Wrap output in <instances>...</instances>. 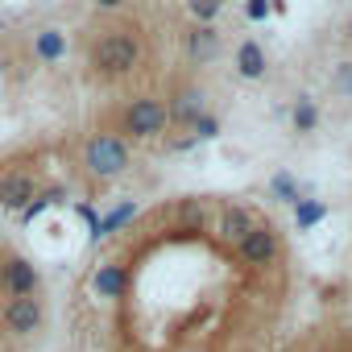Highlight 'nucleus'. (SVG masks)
<instances>
[{
  "mask_svg": "<svg viewBox=\"0 0 352 352\" xmlns=\"http://www.w3.org/2000/svg\"><path fill=\"white\" fill-rule=\"evenodd\" d=\"M137 63H141V42H137V34H129V30L104 34V38L91 42V50H87V67H91L96 75H104V79L129 75Z\"/></svg>",
  "mask_w": 352,
  "mask_h": 352,
  "instance_id": "f257e3e1",
  "label": "nucleus"
},
{
  "mask_svg": "<svg viewBox=\"0 0 352 352\" xmlns=\"http://www.w3.org/2000/svg\"><path fill=\"white\" fill-rule=\"evenodd\" d=\"M83 166H87L91 179H120V174L133 166L129 141L116 137V133H96V137L83 145Z\"/></svg>",
  "mask_w": 352,
  "mask_h": 352,
  "instance_id": "f03ea898",
  "label": "nucleus"
},
{
  "mask_svg": "<svg viewBox=\"0 0 352 352\" xmlns=\"http://www.w3.org/2000/svg\"><path fill=\"white\" fill-rule=\"evenodd\" d=\"M166 129H170V108L162 100H133L120 112V133H129V137L149 141V137H162Z\"/></svg>",
  "mask_w": 352,
  "mask_h": 352,
  "instance_id": "7ed1b4c3",
  "label": "nucleus"
},
{
  "mask_svg": "<svg viewBox=\"0 0 352 352\" xmlns=\"http://www.w3.org/2000/svg\"><path fill=\"white\" fill-rule=\"evenodd\" d=\"M236 253H241V261H245V265L265 270V265H274V261H278L282 241H278V232H274L270 224H253V232L236 245Z\"/></svg>",
  "mask_w": 352,
  "mask_h": 352,
  "instance_id": "20e7f679",
  "label": "nucleus"
},
{
  "mask_svg": "<svg viewBox=\"0 0 352 352\" xmlns=\"http://www.w3.org/2000/svg\"><path fill=\"white\" fill-rule=\"evenodd\" d=\"M42 323H46V302L38 294H17L5 307V327L13 336H34V331H42Z\"/></svg>",
  "mask_w": 352,
  "mask_h": 352,
  "instance_id": "39448f33",
  "label": "nucleus"
},
{
  "mask_svg": "<svg viewBox=\"0 0 352 352\" xmlns=\"http://www.w3.org/2000/svg\"><path fill=\"white\" fill-rule=\"evenodd\" d=\"M38 199V179L30 170H5L0 174V208L5 212H25Z\"/></svg>",
  "mask_w": 352,
  "mask_h": 352,
  "instance_id": "423d86ee",
  "label": "nucleus"
},
{
  "mask_svg": "<svg viewBox=\"0 0 352 352\" xmlns=\"http://www.w3.org/2000/svg\"><path fill=\"white\" fill-rule=\"evenodd\" d=\"M38 265L34 261H25V257H9L5 265H0V290L5 294H38Z\"/></svg>",
  "mask_w": 352,
  "mask_h": 352,
  "instance_id": "0eeeda50",
  "label": "nucleus"
},
{
  "mask_svg": "<svg viewBox=\"0 0 352 352\" xmlns=\"http://www.w3.org/2000/svg\"><path fill=\"white\" fill-rule=\"evenodd\" d=\"M166 108H170V124H187V129H191V120H199V116L208 112V96H204L199 87H183Z\"/></svg>",
  "mask_w": 352,
  "mask_h": 352,
  "instance_id": "6e6552de",
  "label": "nucleus"
},
{
  "mask_svg": "<svg viewBox=\"0 0 352 352\" xmlns=\"http://www.w3.org/2000/svg\"><path fill=\"white\" fill-rule=\"evenodd\" d=\"M124 286H129V274H124L120 261H104V265H96V274H91V290H96L100 298H120Z\"/></svg>",
  "mask_w": 352,
  "mask_h": 352,
  "instance_id": "1a4fd4ad",
  "label": "nucleus"
},
{
  "mask_svg": "<svg viewBox=\"0 0 352 352\" xmlns=\"http://www.w3.org/2000/svg\"><path fill=\"white\" fill-rule=\"evenodd\" d=\"M253 224H257V220H253L245 208H224V212H220V236H224L228 245H241V241L253 232Z\"/></svg>",
  "mask_w": 352,
  "mask_h": 352,
  "instance_id": "9d476101",
  "label": "nucleus"
},
{
  "mask_svg": "<svg viewBox=\"0 0 352 352\" xmlns=\"http://www.w3.org/2000/svg\"><path fill=\"white\" fill-rule=\"evenodd\" d=\"M34 54L42 63H63L67 58V34L63 30H38L34 34Z\"/></svg>",
  "mask_w": 352,
  "mask_h": 352,
  "instance_id": "9b49d317",
  "label": "nucleus"
},
{
  "mask_svg": "<svg viewBox=\"0 0 352 352\" xmlns=\"http://www.w3.org/2000/svg\"><path fill=\"white\" fill-rule=\"evenodd\" d=\"M216 50H220V34H216L212 25H195V30L187 34V54H191L195 63L216 58Z\"/></svg>",
  "mask_w": 352,
  "mask_h": 352,
  "instance_id": "f8f14e48",
  "label": "nucleus"
},
{
  "mask_svg": "<svg viewBox=\"0 0 352 352\" xmlns=\"http://www.w3.org/2000/svg\"><path fill=\"white\" fill-rule=\"evenodd\" d=\"M236 71H241V79H265V50L257 42H241L236 46Z\"/></svg>",
  "mask_w": 352,
  "mask_h": 352,
  "instance_id": "ddd939ff",
  "label": "nucleus"
},
{
  "mask_svg": "<svg viewBox=\"0 0 352 352\" xmlns=\"http://www.w3.org/2000/svg\"><path fill=\"white\" fill-rule=\"evenodd\" d=\"M133 220H137V204H133V199H124L120 208H112L108 216H100V224L91 228V236H96V241H104V236L120 232V228H124V224H133Z\"/></svg>",
  "mask_w": 352,
  "mask_h": 352,
  "instance_id": "4468645a",
  "label": "nucleus"
},
{
  "mask_svg": "<svg viewBox=\"0 0 352 352\" xmlns=\"http://www.w3.org/2000/svg\"><path fill=\"white\" fill-rule=\"evenodd\" d=\"M290 124H294V133H315L319 129V104L311 96H298L290 108Z\"/></svg>",
  "mask_w": 352,
  "mask_h": 352,
  "instance_id": "2eb2a0df",
  "label": "nucleus"
},
{
  "mask_svg": "<svg viewBox=\"0 0 352 352\" xmlns=\"http://www.w3.org/2000/svg\"><path fill=\"white\" fill-rule=\"evenodd\" d=\"M270 195L278 199V204H298L302 199V187H298V179H294V174H286V170H278L274 174V179H270Z\"/></svg>",
  "mask_w": 352,
  "mask_h": 352,
  "instance_id": "dca6fc26",
  "label": "nucleus"
},
{
  "mask_svg": "<svg viewBox=\"0 0 352 352\" xmlns=\"http://www.w3.org/2000/svg\"><path fill=\"white\" fill-rule=\"evenodd\" d=\"M323 216H327V204H323V199H298V204H294V224H298V232L315 228Z\"/></svg>",
  "mask_w": 352,
  "mask_h": 352,
  "instance_id": "f3484780",
  "label": "nucleus"
},
{
  "mask_svg": "<svg viewBox=\"0 0 352 352\" xmlns=\"http://www.w3.org/2000/svg\"><path fill=\"white\" fill-rule=\"evenodd\" d=\"M187 9H191L195 25H212L220 17V9H224V0H187Z\"/></svg>",
  "mask_w": 352,
  "mask_h": 352,
  "instance_id": "a211bd4d",
  "label": "nucleus"
},
{
  "mask_svg": "<svg viewBox=\"0 0 352 352\" xmlns=\"http://www.w3.org/2000/svg\"><path fill=\"white\" fill-rule=\"evenodd\" d=\"M191 137H195V141H212V137H220V120H216L212 112H204L199 120H191Z\"/></svg>",
  "mask_w": 352,
  "mask_h": 352,
  "instance_id": "6ab92c4d",
  "label": "nucleus"
},
{
  "mask_svg": "<svg viewBox=\"0 0 352 352\" xmlns=\"http://www.w3.org/2000/svg\"><path fill=\"white\" fill-rule=\"evenodd\" d=\"M331 87H336L340 96H348V100H352V58L336 67V75H331Z\"/></svg>",
  "mask_w": 352,
  "mask_h": 352,
  "instance_id": "aec40b11",
  "label": "nucleus"
},
{
  "mask_svg": "<svg viewBox=\"0 0 352 352\" xmlns=\"http://www.w3.org/2000/svg\"><path fill=\"white\" fill-rule=\"evenodd\" d=\"M183 220H187V224H191V232H195V228L208 220V208H204V204H183Z\"/></svg>",
  "mask_w": 352,
  "mask_h": 352,
  "instance_id": "412c9836",
  "label": "nucleus"
},
{
  "mask_svg": "<svg viewBox=\"0 0 352 352\" xmlns=\"http://www.w3.org/2000/svg\"><path fill=\"white\" fill-rule=\"evenodd\" d=\"M270 9H274L270 0H245V17H249V21H265Z\"/></svg>",
  "mask_w": 352,
  "mask_h": 352,
  "instance_id": "4be33fe9",
  "label": "nucleus"
},
{
  "mask_svg": "<svg viewBox=\"0 0 352 352\" xmlns=\"http://www.w3.org/2000/svg\"><path fill=\"white\" fill-rule=\"evenodd\" d=\"M124 0H96V9H120Z\"/></svg>",
  "mask_w": 352,
  "mask_h": 352,
  "instance_id": "5701e85b",
  "label": "nucleus"
},
{
  "mask_svg": "<svg viewBox=\"0 0 352 352\" xmlns=\"http://www.w3.org/2000/svg\"><path fill=\"white\" fill-rule=\"evenodd\" d=\"M348 42H352V21H348Z\"/></svg>",
  "mask_w": 352,
  "mask_h": 352,
  "instance_id": "b1692460",
  "label": "nucleus"
},
{
  "mask_svg": "<svg viewBox=\"0 0 352 352\" xmlns=\"http://www.w3.org/2000/svg\"><path fill=\"white\" fill-rule=\"evenodd\" d=\"M187 352H204V348H187Z\"/></svg>",
  "mask_w": 352,
  "mask_h": 352,
  "instance_id": "393cba45",
  "label": "nucleus"
}]
</instances>
